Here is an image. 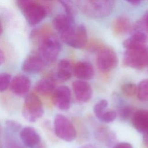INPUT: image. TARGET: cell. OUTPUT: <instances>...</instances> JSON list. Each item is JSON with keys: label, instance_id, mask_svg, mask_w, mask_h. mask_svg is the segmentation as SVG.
Returning <instances> with one entry per match:
<instances>
[{"label": "cell", "instance_id": "obj_1", "mask_svg": "<svg viewBox=\"0 0 148 148\" xmlns=\"http://www.w3.org/2000/svg\"><path fill=\"white\" fill-rule=\"evenodd\" d=\"M79 2L84 13L93 18L108 16L114 6V0H81Z\"/></svg>", "mask_w": 148, "mask_h": 148}, {"label": "cell", "instance_id": "obj_2", "mask_svg": "<svg viewBox=\"0 0 148 148\" xmlns=\"http://www.w3.org/2000/svg\"><path fill=\"white\" fill-rule=\"evenodd\" d=\"M61 50V45L57 38L54 35H45L41 40L38 54L44 61L45 64L54 62Z\"/></svg>", "mask_w": 148, "mask_h": 148}, {"label": "cell", "instance_id": "obj_3", "mask_svg": "<svg viewBox=\"0 0 148 148\" xmlns=\"http://www.w3.org/2000/svg\"><path fill=\"white\" fill-rule=\"evenodd\" d=\"M61 39L64 43L72 47L83 48L88 40L86 28L83 24L77 26L74 25L61 33Z\"/></svg>", "mask_w": 148, "mask_h": 148}, {"label": "cell", "instance_id": "obj_4", "mask_svg": "<svg viewBox=\"0 0 148 148\" xmlns=\"http://www.w3.org/2000/svg\"><path fill=\"white\" fill-rule=\"evenodd\" d=\"M44 114L42 102L39 97L34 93H29L25 96L23 114L30 122H35Z\"/></svg>", "mask_w": 148, "mask_h": 148}, {"label": "cell", "instance_id": "obj_5", "mask_svg": "<svg viewBox=\"0 0 148 148\" xmlns=\"http://www.w3.org/2000/svg\"><path fill=\"white\" fill-rule=\"evenodd\" d=\"M123 64L132 68L142 69L148 65V55L145 47L127 49L125 51Z\"/></svg>", "mask_w": 148, "mask_h": 148}, {"label": "cell", "instance_id": "obj_6", "mask_svg": "<svg viewBox=\"0 0 148 148\" xmlns=\"http://www.w3.org/2000/svg\"><path fill=\"white\" fill-rule=\"evenodd\" d=\"M54 129L57 137L66 142L73 140L76 136V131L71 121L65 116L58 114L54 119Z\"/></svg>", "mask_w": 148, "mask_h": 148}, {"label": "cell", "instance_id": "obj_7", "mask_svg": "<svg viewBox=\"0 0 148 148\" xmlns=\"http://www.w3.org/2000/svg\"><path fill=\"white\" fill-rule=\"evenodd\" d=\"M21 4L24 16L31 25L38 24L46 16V10L40 4L29 1H21Z\"/></svg>", "mask_w": 148, "mask_h": 148}, {"label": "cell", "instance_id": "obj_8", "mask_svg": "<svg viewBox=\"0 0 148 148\" xmlns=\"http://www.w3.org/2000/svg\"><path fill=\"white\" fill-rule=\"evenodd\" d=\"M117 64V56L113 50L108 47L100 50L97 58V65L101 71L109 72L114 68Z\"/></svg>", "mask_w": 148, "mask_h": 148}, {"label": "cell", "instance_id": "obj_9", "mask_svg": "<svg viewBox=\"0 0 148 148\" xmlns=\"http://www.w3.org/2000/svg\"><path fill=\"white\" fill-rule=\"evenodd\" d=\"M52 99L54 105L61 110L65 111L71 106V93L68 87L61 86L54 90Z\"/></svg>", "mask_w": 148, "mask_h": 148}, {"label": "cell", "instance_id": "obj_10", "mask_svg": "<svg viewBox=\"0 0 148 148\" xmlns=\"http://www.w3.org/2000/svg\"><path fill=\"white\" fill-rule=\"evenodd\" d=\"M72 90L76 100L79 102H87L92 98V87L86 81L82 80L74 81L72 83Z\"/></svg>", "mask_w": 148, "mask_h": 148}, {"label": "cell", "instance_id": "obj_11", "mask_svg": "<svg viewBox=\"0 0 148 148\" xmlns=\"http://www.w3.org/2000/svg\"><path fill=\"white\" fill-rule=\"evenodd\" d=\"M31 85L30 79L24 75H18L14 76L10 84L12 91L16 95L21 97L28 94Z\"/></svg>", "mask_w": 148, "mask_h": 148}, {"label": "cell", "instance_id": "obj_12", "mask_svg": "<svg viewBox=\"0 0 148 148\" xmlns=\"http://www.w3.org/2000/svg\"><path fill=\"white\" fill-rule=\"evenodd\" d=\"M20 138L23 144L29 148H35L41 142L39 134L32 127H25L20 131Z\"/></svg>", "mask_w": 148, "mask_h": 148}, {"label": "cell", "instance_id": "obj_13", "mask_svg": "<svg viewBox=\"0 0 148 148\" xmlns=\"http://www.w3.org/2000/svg\"><path fill=\"white\" fill-rule=\"evenodd\" d=\"M45 65V62L38 54H32L24 61L21 69L26 73H36L41 71Z\"/></svg>", "mask_w": 148, "mask_h": 148}, {"label": "cell", "instance_id": "obj_14", "mask_svg": "<svg viewBox=\"0 0 148 148\" xmlns=\"http://www.w3.org/2000/svg\"><path fill=\"white\" fill-rule=\"evenodd\" d=\"M131 123L139 132H146L148 130V110L142 109L135 111L131 116Z\"/></svg>", "mask_w": 148, "mask_h": 148}, {"label": "cell", "instance_id": "obj_15", "mask_svg": "<svg viewBox=\"0 0 148 148\" xmlns=\"http://www.w3.org/2000/svg\"><path fill=\"white\" fill-rule=\"evenodd\" d=\"M73 73L78 79L82 80L91 79L94 76V70L92 65L86 61H80L73 68Z\"/></svg>", "mask_w": 148, "mask_h": 148}, {"label": "cell", "instance_id": "obj_16", "mask_svg": "<svg viewBox=\"0 0 148 148\" xmlns=\"http://www.w3.org/2000/svg\"><path fill=\"white\" fill-rule=\"evenodd\" d=\"M148 41L147 35L139 32H135L130 38L126 39L123 43L124 47L126 49L145 47Z\"/></svg>", "mask_w": 148, "mask_h": 148}, {"label": "cell", "instance_id": "obj_17", "mask_svg": "<svg viewBox=\"0 0 148 148\" xmlns=\"http://www.w3.org/2000/svg\"><path fill=\"white\" fill-rule=\"evenodd\" d=\"M54 28L60 34L74 25V17L66 14L57 15L53 20Z\"/></svg>", "mask_w": 148, "mask_h": 148}, {"label": "cell", "instance_id": "obj_18", "mask_svg": "<svg viewBox=\"0 0 148 148\" xmlns=\"http://www.w3.org/2000/svg\"><path fill=\"white\" fill-rule=\"evenodd\" d=\"M73 68L69 61L66 59L61 60L57 66L56 72L57 78L61 82L68 80L72 76Z\"/></svg>", "mask_w": 148, "mask_h": 148}, {"label": "cell", "instance_id": "obj_19", "mask_svg": "<svg viewBox=\"0 0 148 148\" xmlns=\"http://www.w3.org/2000/svg\"><path fill=\"white\" fill-rule=\"evenodd\" d=\"M112 28L114 34L121 35L130 32L131 29V25L130 21L127 17L120 16L113 21Z\"/></svg>", "mask_w": 148, "mask_h": 148}, {"label": "cell", "instance_id": "obj_20", "mask_svg": "<svg viewBox=\"0 0 148 148\" xmlns=\"http://www.w3.org/2000/svg\"><path fill=\"white\" fill-rule=\"evenodd\" d=\"M56 88L54 80L51 77H44L38 82L35 90L41 95H48L53 92Z\"/></svg>", "mask_w": 148, "mask_h": 148}, {"label": "cell", "instance_id": "obj_21", "mask_svg": "<svg viewBox=\"0 0 148 148\" xmlns=\"http://www.w3.org/2000/svg\"><path fill=\"white\" fill-rule=\"evenodd\" d=\"M137 97L141 101H148V79L140 81L137 86Z\"/></svg>", "mask_w": 148, "mask_h": 148}, {"label": "cell", "instance_id": "obj_22", "mask_svg": "<svg viewBox=\"0 0 148 148\" xmlns=\"http://www.w3.org/2000/svg\"><path fill=\"white\" fill-rule=\"evenodd\" d=\"M134 28L135 32L148 34V10L145 13L143 17L135 24Z\"/></svg>", "mask_w": 148, "mask_h": 148}, {"label": "cell", "instance_id": "obj_23", "mask_svg": "<svg viewBox=\"0 0 148 148\" xmlns=\"http://www.w3.org/2000/svg\"><path fill=\"white\" fill-rule=\"evenodd\" d=\"M122 92L127 97H133L137 93V86L133 83H126L121 86Z\"/></svg>", "mask_w": 148, "mask_h": 148}, {"label": "cell", "instance_id": "obj_24", "mask_svg": "<svg viewBox=\"0 0 148 148\" xmlns=\"http://www.w3.org/2000/svg\"><path fill=\"white\" fill-rule=\"evenodd\" d=\"M108 105V102L106 99H102L98 101L94 106L93 111L95 116L98 119L102 114L106 110V109Z\"/></svg>", "mask_w": 148, "mask_h": 148}, {"label": "cell", "instance_id": "obj_25", "mask_svg": "<svg viewBox=\"0 0 148 148\" xmlns=\"http://www.w3.org/2000/svg\"><path fill=\"white\" fill-rule=\"evenodd\" d=\"M60 2L64 7L66 14L74 17L76 14V8L71 0H59Z\"/></svg>", "mask_w": 148, "mask_h": 148}, {"label": "cell", "instance_id": "obj_26", "mask_svg": "<svg viewBox=\"0 0 148 148\" xmlns=\"http://www.w3.org/2000/svg\"><path fill=\"white\" fill-rule=\"evenodd\" d=\"M12 80L11 75L8 73H0V92L5 91L10 86Z\"/></svg>", "mask_w": 148, "mask_h": 148}, {"label": "cell", "instance_id": "obj_27", "mask_svg": "<svg viewBox=\"0 0 148 148\" xmlns=\"http://www.w3.org/2000/svg\"><path fill=\"white\" fill-rule=\"evenodd\" d=\"M117 117V113L114 110H105L100 117L98 119L101 121L103 123H111Z\"/></svg>", "mask_w": 148, "mask_h": 148}, {"label": "cell", "instance_id": "obj_28", "mask_svg": "<svg viewBox=\"0 0 148 148\" xmlns=\"http://www.w3.org/2000/svg\"><path fill=\"white\" fill-rule=\"evenodd\" d=\"M134 111L132 107L130 106H124L120 108L119 110V114L123 120H127L131 117Z\"/></svg>", "mask_w": 148, "mask_h": 148}, {"label": "cell", "instance_id": "obj_29", "mask_svg": "<svg viewBox=\"0 0 148 148\" xmlns=\"http://www.w3.org/2000/svg\"><path fill=\"white\" fill-rule=\"evenodd\" d=\"M6 126L8 128V130L12 132H17L20 131L21 130V124L14 120H8L6 121Z\"/></svg>", "mask_w": 148, "mask_h": 148}, {"label": "cell", "instance_id": "obj_30", "mask_svg": "<svg viewBox=\"0 0 148 148\" xmlns=\"http://www.w3.org/2000/svg\"><path fill=\"white\" fill-rule=\"evenodd\" d=\"M5 148H25L22 145L17 143L15 140L11 138H8L6 143Z\"/></svg>", "mask_w": 148, "mask_h": 148}, {"label": "cell", "instance_id": "obj_31", "mask_svg": "<svg viewBox=\"0 0 148 148\" xmlns=\"http://www.w3.org/2000/svg\"><path fill=\"white\" fill-rule=\"evenodd\" d=\"M112 148H133L132 146L127 142H120L114 145Z\"/></svg>", "mask_w": 148, "mask_h": 148}, {"label": "cell", "instance_id": "obj_32", "mask_svg": "<svg viewBox=\"0 0 148 148\" xmlns=\"http://www.w3.org/2000/svg\"><path fill=\"white\" fill-rule=\"evenodd\" d=\"M143 139L144 144L147 147H148V130L146 132L143 134Z\"/></svg>", "mask_w": 148, "mask_h": 148}, {"label": "cell", "instance_id": "obj_33", "mask_svg": "<svg viewBox=\"0 0 148 148\" xmlns=\"http://www.w3.org/2000/svg\"><path fill=\"white\" fill-rule=\"evenodd\" d=\"M127 2H129L130 3L132 4V5H137L140 3V2L143 1V0H125Z\"/></svg>", "mask_w": 148, "mask_h": 148}, {"label": "cell", "instance_id": "obj_34", "mask_svg": "<svg viewBox=\"0 0 148 148\" xmlns=\"http://www.w3.org/2000/svg\"><path fill=\"white\" fill-rule=\"evenodd\" d=\"M5 61V55L2 50L0 49V65H2Z\"/></svg>", "mask_w": 148, "mask_h": 148}, {"label": "cell", "instance_id": "obj_35", "mask_svg": "<svg viewBox=\"0 0 148 148\" xmlns=\"http://www.w3.org/2000/svg\"><path fill=\"white\" fill-rule=\"evenodd\" d=\"M78 148H97V147L92 144H86L80 146Z\"/></svg>", "mask_w": 148, "mask_h": 148}, {"label": "cell", "instance_id": "obj_36", "mask_svg": "<svg viewBox=\"0 0 148 148\" xmlns=\"http://www.w3.org/2000/svg\"><path fill=\"white\" fill-rule=\"evenodd\" d=\"M2 24H1V21H0V36L2 34Z\"/></svg>", "mask_w": 148, "mask_h": 148}, {"label": "cell", "instance_id": "obj_37", "mask_svg": "<svg viewBox=\"0 0 148 148\" xmlns=\"http://www.w3.org/2000/svg\"><path fill=\"white\" fill-rule=\"evenodd\" d=\"M35 148H44V147H43V146H42V145H40V144H39L38 146H37Z\"/></svg>", "mask_w": 148, "mask_h": 148}, {"label": "cell", "instance_id": "obj_38", "mask_svg": "<svg viewBox=\"0 0 148 148\" xmlns=\"http://www.w3.org/2000/svg\"><path fill=\"white\" fill-rule=\"evenodd\" d=\"M1 127L0 124V139H1Z\"/></svg>", "mask_w": 148, "mask_h": 148}, {"label": "cell", "instance_id": "obj_39", "mask_svg": "<svg viewBox=\"0 0 148 148\" xmlns=\"http://www.w3.org/2000/svg\"><path fill=\"white\" fill-rule=\"evenodd\" d=\"M20 1H29V0H19Z\"/></svg>", "mask_w": 148, "mask_h": 148}, {"label": "cell", "instance_id": "obj_40", "mask_svg": "<svg viewBox=\"0 0 148 148\" xmlns=\"http://www.w3.org/2000/svg\"><path fill=\"white\" fill-rule=\"evenodd\" d=\"M146 50H147V55H148V47L146 48Z\"/></svg>", "mask_w": 148, "mask_h": 148}, {"label": "cell", "instance_id": "obj_41", "mask_svg": "<svg viewBox=\"0 0 148 148\" xmlns=\"http://www.w3.org/2000/svg\"><path fill=\"white\" fill-rule=\"evenodd\" d=\"M44 1H53V0H44Z\"/></svg>", "mask_w": 148, "mask_h": 148}, {"label": "cell", "instance_id": "obj_42", "mask_svg": "<svg viewBox=\"0 0 148 148\" xmlns=\"http://www.w3.org/2000/svg\"><path fill=\"white\" fill-rule=\"evenodd\" d=\"M77 1H81V0H77Z\"/></svg>", "mask_w": 148, "mask_h": 148}]
</instances>
